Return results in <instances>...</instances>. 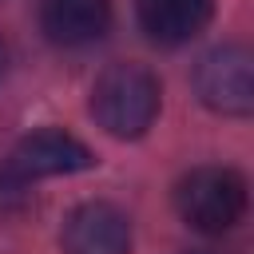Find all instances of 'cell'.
I'll list each match as a JSON object with an SVG mask.
<instances>
[{
	"label": "cell",
	"mask_w": 254,
	"mask_h": 254,
	"mask_svg": "<svg viewBox=\"0 0 254 254\" xmlns=\"http://www.w3.org/2000/svg\"><path fill=\"white\" fill-rule=\"evenodd\" d=\"M198 99L218 115H250L254 111V60L242 44L210 48L194 67Z\"/></svg>",
	"instance_id": "cell-3"
},
{
	"label": "cell",
	"mask_w": 254,
	"mask_h": 254,
	"mask_svg": "<svg viewBox=\"0 0 254 254\" xmlns=\"http://www.w3.org/2000/svg\"><path fill=\"white\" fill-rule=\"evenodd\" d=\"M64 254H131V218L111 202H83L64 222Z\"/></svg>",
	"instance_id": "cell-5"
},
{
	"label": "cell",
	"mask_w": 254,
	"mask_h": 254,
	"mask_svg": "<svg viewBox=\"0 0 254 254\" xmlns=\"http://www.w3.org/2000/svg\"><path fill=\"white\" fill-rule=\"evenodd\" d=\"M44 36L60 48L95 44L111 24V0H44L40 4Z\"/></svg>",
	"instance_id": "cell-6"
},
{
	"label": "cell",
	"mask_w": 254,
	"mask_h": 254,
	"mask_svg": "<svg viewBox=\"0 0 254 254\" xmlns=\"http://www.w3.org/2000/svg\"><path fill=\"white\" fill-rule=\"evenodd\" d=\"M4 71H8V48L0 44V83H4Z\"/></svg>",
	"instance_id": "cell-8"
},
{
	"label": "cell",
	"mask_w": 254,
	"mask_h": 254,
	"mask_svg": "<svg viewBox=\"0 0 254 254\" xmlns=\"http://www.w3.org/2000/svg\"><path fill=\"white\" fill-rule=\"evenodd\" d=\"M159 79L143 64H111L91 87V115L115 139H139L159 115Z\"/></svg>",
	"instance_id": "cell-1"
},
{
	"label": "cell",
	"mask_w": 254,
	"mask_h": 254,
	"mask_svg": "<svg viewBox=\"0 0 254 254\" xmlns=\"http://www.w3.org/2000/svg\"><path fill=\"white\" fill-rule=\"evenodd\" d=\"M175 206L187 226L226 234L246 214V179L234 167H194L175 187Z\"/></svg>",
	"instance_id": "cell-2"
},
{
	"label": "cell",
	"mask_w": 254,
	"mask_h": 254,
	"mask_svg": "<svg viewBox=\"0 0 254 254\" xmlns=\"http://www.w3.org/2000/svg\"><path fill=\"white\" fill-rule=\"evenodd\" d=\"M139 12V28L155 40V44H187L194 40L210 16H214V0H135Z\"/></svg>",
	"instance_id": "cell-7"
},
{
	"label": "cell",
	"mask_w": 254,
	"mask_h": 254,
	"mask_svg": "<svg viewBox=\"0 0 254 254\" xmlns=\"http://www.w3.org/2000/svg\"><path fill=\"white\" fill-rule=\"evenodd\" d=\"M95 167V155L67 131H56V127H44V131H32L16 143V151L8 155L4 163V179H12L16 187H32L36 179H52V175H75V171H87Z\"/></svg>",
	"instance_id": "cell-4"
}]
</instances>
